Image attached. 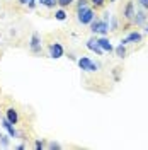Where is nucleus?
<instances>
[{"label":"nucleus","instance_id":"nucleus-1","mask_svg":"<svg viewBox=\"0 0 148 150\" xmlns=\"http://www.w3.org/2000/svg\"><path fill=\"white\" fill-rule=\"evenodd\" d=\"M90 31L92 33H97V34H102V36H106L107 33H109V22L107 21H104V19H92V22H90Z\"/></svg>","mask_w":148,"mask_h":150},{"label":"nucleus","instance_id":"nucleus-2","mask_svg":"<svg viewBox=\"0 0 148 150\" xmlns=\"http://www.w3.org/2000/svg\"><path fill=\"white\" fill-rule=\"evenodd\" d=\"M77 16H78V22L85 26V24H90L92 22V19L95 17V14H94L92 9H89V7H82V9H77Z\"/></svg>","mask_w":148,"mask_h":150},{"label":"nucleus","instance_id":"nucleus-3","mask_svg":"<svg viewBox=\"0 0 148 150\" xmlns=\"http://www.w3.org/2000/svg\"><path fill=\"white\" fill-rule=\"evenodd\" d=\"M77 63H78V67H80V70H83V72H95V70H99V65L94 63L89 56H82V58H78Z\"/></svg>","mask_w":148,"mask_h":150},{"label":"nucleus","instance_id":"nucleus-4","mask_svg":"<svg viewBox=\"0 0 148 150\" xmlns=\"http://www.w3.org/2000/svg\"><path fill=\"white\" fill-rule=\"evenodd\" d=\"M48 51H49V56L51 58H61L63 56V53H65V50H63V46L60 45V43H51L49 46H48Z\"/></svg>","mask_w":148,"mask_h":150},{"label":"nucleus","instance_id":"nucleus-5","mask_svg":"<svg viewBox=\"0 0 148 150\" xmlns=\"http://www.w3.org/2000/svg\"><path fill=\"white\" fill-rule=\"evenodd\" d=\"M29 46H31V51H32V53H39V51H41V38H39L37 33H34V34L31 36Z\"/></svg>","mask_w":148,"mask_h":150},{"label":"nucleus","instance_id":"nucleus-6","mask_svg":"<svg viewBox=\"0 0 148 150\" xmlns=\"http://www.w3.org/2000/svg\"><path fill=\"white\" fill-rule=\"evenodd\" d=\"M140 41H141V33L133 31V33H130L121 43H123V45H130V43H140Z\"/></svg>","mask_w":148,"mask_h":150},{"label":"nucleus","instance_id":"nucleus-7","mask_svg":"<svg viewBox=\"0 0 148 150\" xmlns=\"http://www.w3.org/2000/svg\"><path fill=\"white\" fill-rule=\"evenodd\" d=\"M97 45L101 46L102 51H109V53H111V51H114V46L111 45V41H109L107 38H104V36L97 39Z\"/></svg>","mask_w":148,"mask_h":150},{"label":"nucleus","instance_id":"nucleus-8","mask_svg":"<svg viewBox=\"0 0 148 150\" xmlns=\"http://www.w3.org/2000/svg\"><path fill=\"white\" fill-rule=\"evenodd\" d=\"M2 126H4V128L7 130L9 137H12V138H16V137H17V130L14 128V123H10L9 120H7V118H4V120H2Z\"/></svg>","mask_w":148,"mask_h":150},{"label":"nucleus","instance_id":"nucleus-9","mask_svg":"<svg viewBox=\"0 0 148 150\" xmlns=\"http://www.w3.org/2000/svg\"><path fill=\"white\" fill-rule=\"evenodd\" d=\"M123 16L128 19V21H133V19H135V5H133V2H128V4H126Z\"/></svg>","mask_w":148,"mask_h":150},{"label":"nucleus","instance_id":"nucleus-10","mask_svg":"<svg viewBox=\"0 0 148 150\" xmlns=\"http://www.w3.org/2000/svg\"><path fill=\"white\" fill-rule=\"evenodd\" d=\"M87 48H89L90 51H95L97 55H102V53H104V51L101 50V46L97 45V39H94V38H90V39L87 41Z\"/></svg>","mask_w":148,"mask_h":150},{"label":"nucleus","instance_id":"nucleus-11","mask_svg":"<svg viewBox=\"0 0 148 150\" xmlns=\"http://www.w3.org/2000/svg\"><path fill=\"white\" fill-rule=\"evenodd\" d=\"M5 118H7L10 123H14V125L19 121V114H17V111H16L14 108H9V109H7V114H5Z\"/></svg>","mask_w":148,"mask_h":150},{"label":"nucleus","instance_id":"nucleus-12","mask_svg":"<svg viewBox=\"0 0 148 150\" xmlns=\"http://www.w3.org/2000/svg\"><path fill=\"white\" fill-rule=\"evenodd\" d=\"M145 21H147V16H145V12H143V10H140V12H135V22H136L138 26H141Z\"/></svg>","mask_w":148,"mask_h":150},{"label":"nucleus","instance_id":"nucleus-13","mask_svg":"<svg viewBox=\"0 0 148 150\" xmlns=\"http://www.w3.org/2000/svg\"><path fill=\"white\" fill-rule=\"evenodd\" d=\"M114 51H116V55L119 56V58H124V56H126V45L119 43V46L114 48Z\"/></svg>","mask_w":148,"mask_h":150},{"label":"nucleus","instance_id":"nucleus-14","mask_svg":"<svg viewBox=\"0 0 148 150\" xmlns=\"http://www.w3.org/2000/svg\"><path fill=\"white\" fill-rule=\"evenodd\" d=\"M37 2L48 9H55V5H58V0H37Z\"/></svg>","mask_w":148,"mask_h":150},{"label":"nucleus","instance_id":"nucleus-15","mask_svg":"<svg viewBox=\"0 0 148 150\" xmlns=\"http://www.w3.org/2000/svg\"><path fill=\"white\" fill-rule=\"evenodd\" d=\"M55 17H56V21H65V19H66V12L63 9L56 10V12H55Z\"/></svg>","mask_w":148,"mask_h":150},{"label":"nucleus","instance_id":"nucleus-16","mask_svg":"<svg viewBox=\"0 0 148 150\" xmlns=\"http://www.w3.org/2000/svg\"><path fill=\"white\" fill-rule=\"evenodd\" d=\"M20 4H24V5H27L29 9H34L36 7V0H19Z\"/></svg>","mask_w":148,"mask_h":150},{"label":"nucleus","instance_id":"nucleus-17","mask_svg":"<svg viewBox=\"0 0 148 150\" xmlns=\"http://www.w3.org/2000/svg\"><path fill=\"white\" fill-rule=\"evenodd\" d=\"M72 4H73V0H58V5H60L61 9H65V7L72 5Z\"/></svg>","mask_w":148,"mask_h":150},{"label":"nucleus","instance_id":"nucleus-18","mask_svg":"<svg viewBox=\"0 0 148 150\" xmlns=\"http://www.w3.org/2000/svg\"><path fill=\"white\" fill-rule=\"evenodd\" d=\"M90 2H92V5L95 9H101V7H104V4H106V0H90Z\"/></svg>","mask_w":148,"mask_h":150},{"label":"nucleus","instance_id":"nucleus-19","mask_svg":"<svg viewBox=\"0 0 148 150\" xmlns=\"http://www.w3.org/2000/svg\"><path fill=\"white\" fill-rule=\"evenodd\" d=\"M0 143L4 147H9V137L7 135H0Z\"/></svg>","mask_w":148,"mask_h":150},{"label":"nucleus","instance_id":"nucleus-20","mask_svg":"<svg viewBox=\"0 0 148 150\" xmlns=\"http://www.w3.org/2000/svg\"><path fill=\"white\" fill-rule=\"evenodd\" d=\"M87 4H89V0H78V2H77V9H82V7H87Z\"/></svg>","mask_w":148,"mask_h":150},{"label":"nucleus","instance_id":"nucleus-21","mask_svg":"<svg viewBox=\"0 0 148 150\" xmlns=\"http://www.w3.org/2000/svg\"><path fill=\"white\" fill-rule=\"evenodd\" d=\"M34 147H36L37 150L44 149V142H43V140H36V143H34Z\"/></svg>","mask_w":148,"mask_h":150},{"label":"nucleus","instance_id":"nucleus-22","mask_svg":"<svg viewBox=\"0 0 148 150\" xmlns=\"http://www.w3.org/2000/svg\"><path fill=\"white\" fill-rule=\"evenodd\" d=\"M48 147H49L51 150H53V149H60V143H56V142H51V143H49Z\"/></svg>","mask_w":148,"mask_h":150},{"label":"nucleus","instance_id":"nucleus-23","mask_svg":"<svg viewBox=\"0 0 148 150\" xmlns=\"http://www.w3.org/2000/svg\"><path fill=\"white\" fill-rule=\"evenodd\" d=\"M140 2V5L143 7V9H148V0H138Z\"/></svg>","mask_w":148,"mask_h":150},{"label":"nucleus","instance_id":"nucleus-24","mask_svg":"<svg viewBox=\"0 0 148 150\" xmlns=\"http://www.w3.org/2000/svg\"><path fill=\"white\" fill-rule=\"evenodd\" d=\"M145 31H147V33H148V24H147V29H145Z\"/></svg>","mask_w":148,"mask_h":150},{"label":"nucleus","instance_id":"nucleus-25","mask_svg":"<svg viewBox=\"0 0 148 150\" xmlns=\"http://www.w3.org/2000/svg\"><path fill=\"white\" fill-rule=\"evenodd\" d=\"M111 2H116V0H111Z\"/></svg>","mask_w":148,"mask_h":150}]
</instances>
